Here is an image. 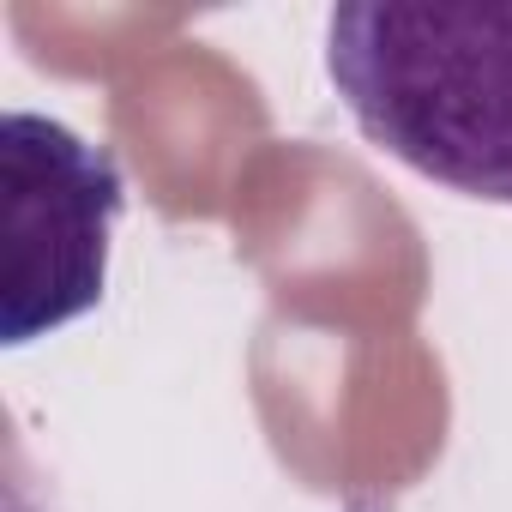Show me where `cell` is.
I'll use <instances>...</instances> for the list:
<instances>
[{
  "instance_id": "1",
  "label": "cell",
  "mask_w": 512,
  "mask_h": 512,
  "mask_svg": "<svg viewBox=\"0 0 512 512\" xmlns=\"http://www.w3.org/2000/svg\"><path fill=\"white\" fill-rule=\"evenodd\" d=\"M326 73L386 157L512 205V7L350 0L326 25Z\"/></svg>"
},
{
  "instance_id": "2",
  "label": "cell",
  "mask_w": 512,
  "mask_h": 512,
  "mask_svg": "<svg viewBox=\"0 0 512 512\" xmlns=\"http://www.w3.org/2000/svg\"><path fill=\"white\" fill-rule=\"evenodd\" d=\"M0 344L19 350L103 302L121 169L67 121L7 109L0 121Z\"/></svg>"
}]
</instances>
